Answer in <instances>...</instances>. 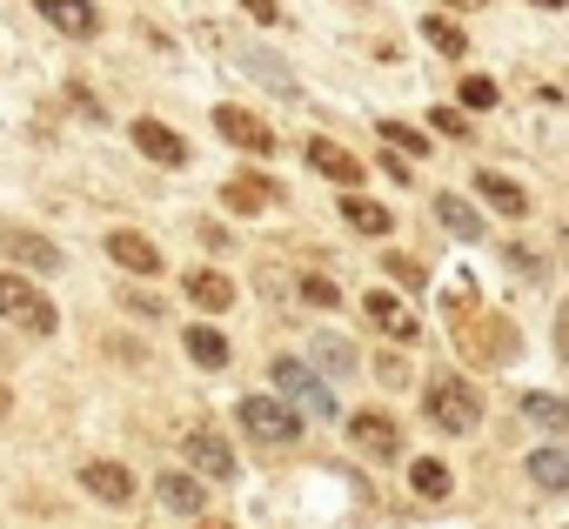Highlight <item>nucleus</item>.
<instances>
[{
	"label": "nucleus",
	"instance_id": "1",
	"mask_svg": "<svg viewBox=\"0 0 569 529\" xmlns=\"http://www.w3.org/2000/svg\"><path fill=\"white\" fill-rule=\"evenodd\" d=\"M469 296H476V289L449 296V309H456V349H462L469 362H509V356L522 349V342H516V322H502V316H462Z\"/></svg>",
	"mask_w": 569,
	"mask_h": 529
},
{
	"label": "nucleus",
	"instance_id": "2",
	"mask_svg": "<svg viewBox=\"0 0 569 529\" xmlns=\"http://www.w3.org/2000/svg\"><path fill=\"white\" fill-rule=\"evenodd\" d=\"M422 409H429V422H436L442 436L482 429V396H476V382H462V376H436L429 396H422Z\"/></svg>",
	"mask_w": 569,
	"mask_h": 529
},
{
	"label": "nucleus",
	"instance_id": "3",
	"mask_svg": "<svg viewBox=\"0 0 569 529\" xmlns=\"http://www.w3.org/2000/svg\"><path fill=\"white\" fill-rule=\"evenodd\" d=\"M0 316L21 322V329H34V336H54V329H61V309H54L34 282H21L14 269H0Z\"/></svg>",
	"mask_w": 569,
	"mask_h": 529
},
{
	"label": "nucleus",
	"instance_id": "4",
	"mask_svg": "<svg viewBox=\"0 0 569 529\" xmlns=\"http://www.w3.org/2000/svg\"><path fill=\"white\" fill-rule=\"evenodd\" d=\"M241 429L254 436V442H268V449H281V442H296L302 436V416L296 409H281V402H268V396H241Z\"/></svg>",
	"mask_w": 569,
	"mask_h": 529
},
{
	"label": "nucleus",
	"instance_id": "5",
	"mask_svg": "<svg viewBox=\"0 0 569 529\" xmlns=\"http://www.w3.org/2000/svg\"><path fill=\"white\" fill-rule=\"evenodd\" d=\"M349 436H356V449H362V456H376V462H396V456H402V422H396V416H382V409H356Z\"/></svg>",
	"mask_w": 569,
	"mask_h": 529
},
{
	"label": "nucleus",
	"instance_id": "6",
	"mask_svg": "<svg viewBox=\"0 0 569 529\" xmlns=\"http://www.w3.org/2000/svg\"><path fill=\"white\" fill-rule=\"evenodd\" d=\"M274 389L289 396V402H302L309 416H329V409H336V402H329V389L316 382V369H302L296 356H281V362H274Z\"/></svg>",
	"mask_w": 569,
	"mask_h": 529
},
{
	"label": "nucleus",
	"instance_id": "7",
	"mask_svg": "<svg viewBox=\"0 0 569 529\" xmlns=\"http://www.w3.org/2000/svg\"><path fill=\"white\" fill-rule=\"evenodd\" d=\"M0 248H8V261H21V269H34V276L61 269V248L48 234H34V228H0Z\"/></svg>",
	"mask_w": 569,
	"mask_h": 529
},
{
	"label": "nucleus",
	"instance_id": "8",
	"mask_svg": "<svg viewBox=\"0 0 569 529\" xmlns=\"http://www.w3.org/2000/svg\"><path fill=\"white\" fill-rule=\"evenodd\" d=\"M188 462H194V476H208V482H228L234 476V449L214 436V429H188Z\"/></svg>",
	"mask_w": 569,
	"mask_h": 529
},
{
	"label": "nucleus",
	"instance_id": "9",
	"mask_svg": "<svg viewBox=\"0 0 569 529\" xmlns=\"http://www.w3.org/2000/svg\"><path fill=\"white\" fill-rule=\"evenodd\" d=\"M221 208L261 214V208H281V188H274L268 174H234V181H221Z\"/></svg>",
	"mask_w": 569,
	"mask_h": 529
},
{
	"label": "nucleus",
	"instance_id": "10",
	"mask_svg": "<svg viewBox=\"0 0 569 529\" xmlns=\"http://www.w3.org/2000/svg\"><path fill=\"white\" fill-rule=\"evenodd\" d=\"M134 148L161 168H188V141L168 128V121H134Z\"/></svg>",
	"mask_w": 569,
	"mask_h": 529
},
{
	"label": "nucleus",
	"instance_id": "11",
	"mask_svg": "<svg viewBox=\"0 0 569 529\" xmlns=\"http://www.w3.org/2000/svg\"><path fill=\"white\" fill-rule=\"evenodd\" d=\"M309 161H316V174H329V181H342V188H362V174H369V161H356L349 148H336V141H309Z\"/></svg>",
	"mask_w": 569,
	"mask_h": 529
},
{
	"label": "nucleus",
	"instance_id": "12",
	"mask_svg": "<svg viewBox=\"0 0 569 529\" xmlns=\"http://www.w3.org/2000/svg\"><path fill=\"white\" fill-rule=\"evenodd\" d=\"M81 482H88V496H94V502H108V509L134 502V476H128L121 462H88V469H81Z\"/></svg>",
	"mask_w": 569,
	"mask_h": 529
},
{
	"label": "nucleus",
	"instance_id": "13",
	"mask_svg": "<svg viewBox=\"0 0 569 529\" xmlns=\"http://www.w3.org/2000/svg\"><path fill=\"white\" fill-rule=\"evenodd\" d=\"M214 128H221L234 148H248V154H268V148H274V134H268L248 108H214Z\"/></svg>",
	"mask_w": 569,
	"mask_h": 529
},
{
	"label": "nucleus",
	"instance_id": "14",
	"mask_svg": "<svg viewBox=\"0 0 569 529\" xmlns=\"http://www.w3.org/2000/svg\"><path fill=\"white\" fill-rule=\"evenodd\" d=\"M34 8L61 28V34H74V41H88V34H101V14L88 8V0H34Z\"/></svg>",
	"mask_w": 569,
	"mask_h": 529
},
{
	"label": "nucleus",
	"instance_id": "15",
	"mask_svg": "<svg viewBox=\"0 0 569 529\" xmlns=\"http://www.w3.org/2000/svg\"><path fill=\"white\" fill-rule=\"evenodd\" d=\"M108 254L121 261V269H134V276H161V248L148 241V234H108Z\"/></svg>",
	"mask_w": 569,
	"mask_h": 529
},
{
	"label": "nucleus",
	"instance_id": "16",
	"mask_svg": "<svg viewBox=\"0 0 569 529\" xmlns=\"http://www.w3.org/2000/svg\"><path fill=\"white\" fill-rule=\"evenodd\" d=\"M154 489H161V502H168L174 516H201V502H208V489H201L188 469H168V476H154Z\"/></svg>",
	"mask_w": 569,
	"mask_h": 529
},
{
	"label": "nucleus",
	"instance_id": "17",
	"mask_svg": "<svg viewBox=\"0 0 569 529\" xmlns=\"http://www.w3.org/2000/svg\"><path fill=\"white\" fill-rule=\"evenodd\" d=\"M188 302L208 309V316H221V309H234V282L214 276V269H194V276H188Z\"/></svg>",
	"mask_w": 569,
	"mask_h": 529
},
{
	"label": "nucleus",
	"instance_id": "18",
	"mask_svg": "<svg viewBox=\"0 0 569 529\" xmlns=\"http://www.w3.org/2000/svg\"><path fill=\"white\" fill-rule=\"evenodd\" d=\"M476 188H482V201H489V208H502V214H529V194H522L509 174L482 168V174H476Z\"/></svg>",
	"mask_w": 569,
	"mask_h": 529
},
{
	"label": "nucleus",
	"instance_id": "19",
	"mask_svg": "<svg viewBox=\"0 0 569 529\" xmlns=\"http://www.w3.org/2000/svg\"><path fill=\"white\" fill-rule=\"evenodd\" d=\"M342 221H349V228H362V234H389V228H396V214H389L382 201L356 194V188H349V201H342Z\"/></svg>",
	"mask_w": 569,
	"mask_h": 529
},
{
	"label": "nucleus",
	"instance_id": "20",
	"mask_svg": "<svg viewBox=\"0 0 569 529\" xmlns=\"http://www.w3.org/2000/svg\"><path fill=\"white\" fill-rule=\"evenodd\" d=\"M181 342H188V356H194L201 369H221V362H228V342H221V329H208V322H188Z\"/></svg>",
	"mask_w": 569,
	"mask_h": 529
},
{
	"label": "nucleus",
	"instance_id": "21",
	"mask_svg": "<svg viewBox=\"0 0 569 529\" xmlns=\"http://www.w3.org/2000/svg\"><path fill=\"white\" fill-rule=\"evenodd\" d=\"M436 214H442V228H449V234L482 241V214H469V208H462V194H436Z\"/></svg>",
	"mask_w": 569,
	"mask_h": 529
},
{
	"label": "nucleus",
	"instance_id": "22",
	"mask_svg": "<svg viewBox=\"0 0 569 529\" xmlns=\"http://www.w3.org/2000/svg\"><path fill=\"white\" fill-rule=\"evenodd\" d=\"M362 309H369L389 336H409V342H416V322H409V309H402L396 296H382V289H376V296H362Z\"/></svg>",
	"mask_w": 569,
	"mask_h": 529
},
{
	"label": "nucleus",
	"instance_id": "23",
	"mask_svg": "<svg viewBox=\"0 0 569 529\" xmlns=\"http://www.w3.org/2000/svg\"><path fill=\"white\" fill-rule=\"evenodd\" d=\"M516 416H529V422H542V429H569V409H562L556 396H536V389L516 396Z\"/></svg>",
	"mask_w": 569,
	"mask_h": 529
},
{
	"label": "nucleus",
	"instance_id": "24",
	"mask_svg": "<svg viewBox=\"0 0 569 529\" xmlns=\"http://www.w3.org/2000/svg\"><path fill=\"white\" fill-rule=\"evenodd\" d=\"M529 482H536V489H562V482H569V456H562V449H536V456H529Z\"/></svg>",
	"mask_w": 569,
	"mask_h": 529
},
{
	"label": "nucleus",
	"instance_id": "25",
	"mask_svg": "<svg viewBox=\"0 0 569 529\" xmlns=\"http://www.w3.org/2000/svg\"><path fill=\"white\" fill-rule=\"evenodd\" d=\"M409 489H416L422 502H442V496H449V469H442L436 456H422V462L409 469Z\"/></svg>",
	"mask_w": 569,
	"mask_h": 529
},
{
	"label": "nucleus",
	"instance_id": "26",
	"mask_svg": "<svg viewBox=\"0 0 569 529\" xmlns=\"http://www.w3.org/2000/svg\"><path fill=\"white\" fill-rule=\"evenodd\" d=\"M422 41H429V48H442V54H456V61L469 54L462 28H456V21H442V14H429V21H422Z\"/></svg>",
	"mask_w": 569,
	"mask_h": 529
},
{
	"label": "nucleus",
	"instance_id": "27",
	"mask_svg": "<svg viewBox=\"0 0 569 529\" xmlns=\"http://www.w3.org/2000/svg\"><path fill=\"white\" fill-rule=\"evenodd\" d=\"M382 141H389L396 154H409V161H422V154H429V134H416L409 121H382Z\"/></svg>",
	"mask_w": 569,
	"mask_h": 529
},
{
	"label": "nucleus",
	"instance_id": "28",
	"mask_svg": "<svg viewBox=\"0 0 569 529\" xmlns=\"http://www.w3.org/2000/svg\"><path fill=\"white\" fill-rule=\"evenodd\" d=\"M316 362H329L336 376H349V369H356V349H349V342H336V336H316Z\"/></svg>",
	"mask_w": 569,
	"mask_h": 529
},
{
	"label": "nucleus",
	"instance_id": "29",
	"mask_svg": "<svg viewBox=\"0 0 569 529\" xmlns=\"http://www.w3.org/2000/svg\"><path fill=\"white\" fill-rule=\"evenodd\" d=\"M382 269H389L402 289H422V282H429V276H422V261H409V254H382Z\"/></svg>",
	"mask_w": 569,
	"mask_h": 529
},
{
	"label": "nucleus",
	"instance_id": "30",
	"mask_svg": "<svg viewBox=\"0 0 569 529\" xmlns=\"http://www.w3.org/2000/svg\"><path fill=\"white\" fill-rule=\"evenodd\" d=\"M302 302H316V309H336V302H342V289H336L329 276H302Z\"/></svg>",
	"mask_w": 569,
	"mask_h": 529
},
{
	"label": "nucleus",
	"instance_id": "31",
	"mask_svg": "<svg viewBox=\"0 0 569 529\" xmlns=\"http://www.w3.org/2000/svg\"><path fill=\"white\" fill-rule=\"evenodd\" d=\"M376 382H389V389H409V362L389 349V356H376Z\"/></svg>",
	"mask_w": 569,
	"mask_h": 529
},
{
	"label": "nucleus",
	"instance_id": "32",
	"mask_svg": "<svg viewBox=\"0 0 569 529\" xmlns=\"http://www.w3.org/2000/svg\"><path fill=\"white\" fill-rule=\"evenodd\" d=\"M462 101H469V108H496V81H489V74H469V81H462Z\"/></svg>",
	"mask_w": 569,
	"mask_h": 529
},
{
	"label": "nucleus",
	"instance_id": "33",
	"mask_svg": "<svg viewBox=\"0 0 569 529\" xmlns=\"http://www.w3.org/2000/svg\"><path fill=\"white\" fill-rule=\"evenodd\" d=\"M429 121H436V134H449V141H469V121H462L456 108H436Z\"/></svg>",
	"mask_w": 569,
	"mask_h": 529
},
{
	"label": "nucleus",
	"instance_id": "34",
	"mask_svg": "<svg viewBox=\"0 0 569 529\" xmlns=\"http://www.w3.org/2000/svg\"><path fill=\"white\" fill-rule=\"evenodd\" d=\"M254 74H261V81H274V88H296V81H289V68H274V61H254Z\"/></svg>",
	"mask_w": 569,
	"mask_h": 529
},
{
	"label": "nucleus",
	"instance_id": "35",
	"mask_svg": "<svg viewBox=\"0 0 569 529\" xmlns=\"http://www.w3.org/2000/svg\"><path fill=\"white\" fill-rule=\"evenodd\" d=\"M248 14H254V21H268V28L281 21V8H274V0H248Z\"/></svg>",
	"mask_w": 569,
	"mask_h": 529
},
{
	"label": "nucleus",
	"instance_id": "36",
	"mask_svg": "<svg viewBox=\"0 0 569 529\" xmlns=\"http://www.w3.org/2000/svg\"><path fill=\"white\" fill-rule=\"evenodd\" d=\"M8 416H14V396H8V389H0V422H8Z\"/></svg>",
	"mask_w": 569,
	"mask_h": 529
},
{
	"label": "nucleus",
	"instance_id": "37",
	"mask_svg": "<svg viewBox=\"0 0 569 529\" xmlns=\"http://www.w3.org/2000/svg\"><path fill=\"white\" fill-rule=\"evenodd\" d=\"M529 8H562V0H529Z\"/></svg>",
	"mask_w": 569,
	"mask_h": 529
},
{
	"label": "nucleus",
	"instance_id": "38",
	"mask_svg": "<svg viewBox=\"0 0 569 529\" xmlns=\"http://www.w3.org/2000/svg\"><path fill=\"white\" fill-rule=\"evenodd\" d=\"M449 8H482V0H449Z\"/></svg>",
	"mask_w": 569,
	"mask_h": 529
},
{
	"label": "nucleus",
	"instance_id": "39",
	"mask_svg": "<svg viewBox=\"0 0 569 529\" xmlns=\"http://www.w3.org/2000/svg\"><path fill=\"white\" fill-rule=\"evenodd\" d=\"M201 529H228V522H201Z\"/></svg>",
	"mask_w": 569,
	"mask_h": 529
}]
</instances>
